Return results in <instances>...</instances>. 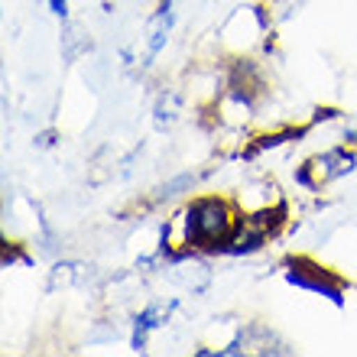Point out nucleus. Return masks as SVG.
I'll use <instances>...</instances> for the list:
<instances>
[{
    "mask_svg": "<svg viewBox=\"0 0 357 357\" xmlns=\"http://www.w3.org/2000/svg\"><path fill=\"white\" fill-rule=\"evenodd\" d=\"M49 3H52V10H56V13H66V0H49Z\"/></svg>",
    "mask_w": 357,
    "mask_h": 357,
    "instance_id": "7ed1b4c3",
    "label": "nucleus"
},
{
    "mask_svg": "<svg viewBox=\"0 0 357 357\" xmlns=\"http://www.w3.org/2000/svg\"><path fill=\"white\" fill-rule=\"evenodd\" d=\"M234 237V218L225 202L218 198H202L188 208V244L195 247H225Z\"/></svg>",
    "mask_w": 357,
    "mask_h": 357,
    "instance_id": "f257e3e1",
    "label": "nucleus"
},
{
    "mask_svg": "<svg viewBox=\"0 0 357 357\" xmlns=\"http://www.w3.org/2000/svg\"><path fill=\"white\" fill-rule=\"evenodd\" d=\"M348 169H351V156H344V153H325V156H315L302 169V182L319 185V182H328L331 176H341V172H348Z\"/></svg>",
    "mask_w": 357,
    "mask_h": 357,
    "instance_id": "f03ea898",
    "label": "nucleus"
}]
</instances>
